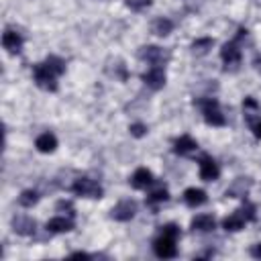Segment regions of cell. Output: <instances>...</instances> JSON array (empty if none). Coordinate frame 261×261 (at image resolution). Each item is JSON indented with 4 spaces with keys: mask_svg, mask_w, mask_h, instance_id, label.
Masks as SVG:
<instances>
[{
    "mask_svg": "<svg viewBox=\"0 0 261 261\" xmlns=\"http://www.w3.org/2000/svg\"><path fill=\"white\" fill-rule=\"evenodd\" d=\"M255 69H257V71L261 73V57H259V55L255 57Z\"/></svg>",
    "mask_w": 261,
    "mask_h": 261,
    "instance_id": "obj_32",
    "label": "cell"
},
{
    "mask_svg": "<svg viewBox=\"0 0 261 261\" xmlns=\"http://www.w3.org/2000/svg\"><path fill=\"white\" fill-rule=\"evenodd\" d=\"M128 130H130V135H133V137H137V139L147 135V126H145V124H141V122L130 124V128H128Z\"/></svg>",
    "mask_w": 261,
    "mask_h": 261,
    "instance_id": "obj_26",
    "label": "cell"
},
{
    "mask_svg": "<svg viewBox=\"0 0 261 261\" xmlns=\"http://www.w3.org/2000/svg\"><path fill=\"white\" fill-rule=\"evenodd\" d=\"M249 126H251V130H253V135L261 139V118H259V120H253V118H249Z\"/></svg>",
    "mask_w": 261,
    "mask_h": 261,
    "instance_id": "obj_27",
    "label": "cell"
},
{
    "mask_svg": "<svg viewBox=\"0 0 261 261\" xmlns=\"http://www.w3.org/2000/svg\"><path fill=\"white\" fill-rule=\"evenodd\" d=\"M194 104L200 106V110L204 114V120L208 124H212V126H224L226 124V118L220 112L216 98H198V100H194Z\"/></svg>",
    "mask_w": 261,
    "mask_h": 261,
    "instance_id": "obj_3",
    "label": "cell"
},
{
    "mask_svg": "<svg viewBox=\"0 0 261 261\" xmlns=\"http://www.w3.org/2000/svg\"><path fill=\"white\" fill-rule=\"evenodd\" d=\"M63 71H65V61L57 55H49L43 63H37L33 67L35 84L47 92H55L57 90V75H61Z\"/></svg>",
    "mask_w": 261,
    "mask_h": 261,
    "instance_id": "obj_1",
    "label": "cell"
},
{
    "mask_svg": "<svg viewBox=\"0 0 261 261\" xmlns=\"http://www.w3.org/2000/svg\"><path fill=\"white\" fill-rule=\"evenodd\" d=\"M141 80H143L151 90H161V88L165 86V71H163V67L153 65L151 69H147V71L141 75Z\"/></svg>",
    "mask_w": 261,
    "mask_h": 261,
    "instance_id": "obj_7",
    "label": "cell"
},
{
    "mask_svg": "<svg viewBox=\"0 0 261 261\" xmlns=\"http://www.w3.org/2000/svg\"><path fill=\"white\" fill-rule=\"evenodd\" d=\"M177 239H179V228H177L175 224H165V226H161L159 237L153 241V251H155V255L161 257V259H171V257H175V255H177V247H175Z\"/></svg>",
    "mask_w": 261,
    "mask_h": 261,
    "instance_id": "obj_2",
    "label": "cell"
},
{
    "mask_svg": "<svg viewBox=\"0 0 261 261\" xmlns=\"http://www.w3.org/2000/svg\"><path fill=\"white\" fill-rule=\"evenodd\" d=\"M126 6L130 8V10H143V8H147V6H151V0H126Z\"/></svg>",
    "mask_w": 261,
    "mask_h": 261,
    "instance_id": "obj_24",
    "label": "cell"
},
{
    "mask_svg": "<svg viewBox=\"0 0 261 261\" xmlns=\"http://www.w3.org/2000/svg\"><path fill=\"white\" fill-rule=\"evenodd\" d=\"M212 39H208V37H204V39H196L194 43H192V51L194 53H206L210 47H212Z\"/></svg>",
    "mask_w": 261,
    "mask_h": 261,
    "instance_id": "obj_22",
    "label": "cell"
},
{
    "mask_svg": "<svg viewBox=\"0 0 261 261\" xmlns=\"http://www.w3.org/2000/svg\"><path fill=\"white\" fill-rule=\"evenodd\" d=\"M206 200H208V198H206V192L200 190V188H188V190L184 192V202H186L188 206H192V208L202 206Z\"/></svg>",
    "mask_w": 261,
    "mask_h": 261,
    "instance_id": "obj_15",
    "label": "cell"
},
{
    "mask_svg": "<svg viewBox=\"0 0 261 261\" xmlns=\"http://www.w3.org/2000/svg\"><path fill=\"white\" fill-rule=\"evenodd\" d=\"M192 228L194 230H200V232H210V230L216 228V220L210 214H198L192 220Z\"/></svg>",
    "mask_w": 261,
    "mask_h": 261,
    "instance_id": "obj_18",
    "label": "cell"
},
{
    "mask_svg": "<svg viewBox=\"0 0 261 261\" xmlns=\"http://www.w3.org/2000/svg\"><path fill=\"white\" fill-rule=\"evenodd\" d=\"M245 222H247V220H245L239 212H234V214H230V216H226V218L222 220V228L234 232V230H241V228L245 226Z\"/></svg>",
    "mask_w": 261,
    "mask_h": 261,
    "instance_id": "obj_20",
    "label": "cell"
},
{
    "mask_svg": "<svg viewBox=\"0 0 261 261\" xmlns=\"http://www.w3.org/2000/svg\"><path fill=\"white\" fill-rule=\"evenodd\" d=\"M167 198H169L167 190H165V188H161V190H155V192L149 196V202H165Z\"/></svg>",
    "mask_w": 261,
    "mask_h": 261,
    "instance_id": "obj_25",
    "label": "cell"
},
{
    "mask_svg": "<svg viewBox=\"0 0 261 261\" xmlns=\"http://www.w3.org/2000/svg\"><path fill=\"white\" fill-rule=\"evenodd\" d=\"M218 175H220V169L214 163V159L208 155H202L200 157V177L204 181H214V179H218Z\"/></svg>",
    "mask_w": 261,
    "mask_h": 261,
    "instance_id": "obj_8",
    "label": "cell"
},
{
    "mask_svg": "<svg viewBox=\"0 0 261 261\" xmlns=\"http://www.w3.org/2000/svg\"><path fill=\"white\" fill-rule=\"evenodd\" d=\"M57 210H69L73 214V204L69 200H61V202H57Z\"/></svg>",
    "mask_w": 261,
    "mask_h": 261,
    "instance_id": "obj_28",
    "label": "cell"
},
{
    "mask_svg": "<svg viewBox=\"0 0 261 261\" xmlns=\"http://www.w3.org/2000/svg\"><path fill=\"white\" fill-rule=\"evenodd\" d=\"M151 181H153V173L147 167H139L130 177V186L135 190H145L147 186H151Z\"/></svg>",
    "mask_w": 261,
    "mask_h": 261,
    "instance_id": "obj_12",
    "label": "cell"
},
{
    "mask_svg": "<svg viewBox=\"0 0 261 261\" xmlns=\"http://www.w3.org/2000/svg\"><path fill=\"white\" fill-rule=\"evenodd\" d=\"M243 108H253V110H257L259 106H257V102H255L253 98H245V102H243Z\"/></svg>",
    "mask_w": 261,
    "mask_h": 261,
    "instance_id": "obj_29",
    "label": "cell"
},
{
    "mask_svg": "<svg viewBox=\"0 0 261 261\" xmlns=\"http://www.w3.org/2000/svg\"><path fill=\"white\" fill-rule=\"evenodd\" d=\"M35 147H37L41 153H53V151H55V147H57V139H55V135H53V133H43V135H39V137H37Z\"/></svg>",
    "mask_w": 261,
    "mask_h": 261,
    "instance_id": "obj_17",
    "label": "cell"
},
{
    "mask_svg": "<svg viewBox=\"0 0 261 261\" xmlns=\"http://www.w3.org/2000/svg\"><path fill=\"white\" fill-rule=\"evenodd\" d=\"M251 255H253L255 259H261V243H257V245L251 247Z\"/></svg>",
    "mask_w": 261,
    "mask_h": 261,
    "instance_id": "obj_30",
    "label": "cell"
},
{
    "mask_svg": "<svg viewBox=\"0 0 261 261\" xmlns=\"http://www.w3.org/2000/svg\"><path fill=\"white\" fill-rule=\"evenodd\" d=\"M35 228H37V222H35L33 218H29V216H14V218H12V230H14L16 234L29 237V234L35 232Z\"/></svg>",
    "mask_w": 261,
    "mask_h": 261,
    "instance_id": "obj_10",
    "label": "cell"
},
{
    "mask_svg": "<svg viewBox=\"0 0 261 261\" xmlns=\"http://www.w3.org/2000/svg\"><path fill=\"white\" fill-rule=\"evenodd\" d=\"M135 212H137V202H135V200H120V202L112 208L110 216H112L114 220H118V222H126V220H130V218L135 216Z\"/></svg>",
    "mask_w": 261,
    "mask_h": 261,
    "instance_id": "obj_6",
    "label": "cell"
},
{
    "mask_svg": "<svg viewBox=\"0 0 261 261\" xmlns=\"http://www.w3.org/2000/svg\"><path fill=\"white\" fill-rule=\"evenodd\" d=\"M196 149H198V143L190 135H181L179 139L173 141V153H177V155H188Z\"/></svg>",
    "mask_w": 261,
    "mask_h": 261,
    "instance_id": "obj_14",
    "label": "cell"
},
{
    "mask_svg": "<svg viewBox=\"0 0 261 261\" xmlns=\"http://www.w3.org/2000/svg\"><path fill=\"white\" fill-rule=\"evenodd\" d=\"M139 57H141L143 61H149V63H153V65H159L165 55H163V49H161V47L147 45V47H141V49H139Z\"/></svg>",
    "mask_w": 261,
    "mask_h": 261,
    "instance_id": "obj_11",
    "label": "cell"
},
{
    "mask_svg": "<svg viewBox=\"0 0 261 261\" xmlns=\"http://www.w3.org/2000/svg\"><path fill=\"white\" fill-rule=\"evenodd\" d=\"M47 230L49 232H69V230H73V220L65 218V216H55L47 222Z\"/></svg>",
    "mask_w": 261,
    "mask_h": 261,
    "instance_id": "obj_16",
    "label": "cell"
},
{
    "mask_svg": "<svg viewBox=\"0 0 261 261\" xmlns=\"http://www.w3.org/2000/svg\"><path fill=\"white\" fill-rule=\"evenodd\" d=\"M243 37H247V29H239V31H237V37H234L232 41H228V43L222 45L220 57H222L226 69H228V67L234 69V67L241 63V57H243V55H241V49H239V41H241Z\"/></svg>",
    "mask_w": 261,
    "mask_h": 261,
    "instance_id": "obj_4",
    "label": "cell"
},
{
    "mask_svg": "<svg viewBox=\"0 0 261 261\" xmlns=\"http://www.w3.org/2000/svg\"><path fill=\"white\" fill-rule=\"evenodd\" d=\"M253 186V179L251 177H237L230 186H228V190H226V198H243L247 192H249V188Z\"/></svg>",
    "mask_w": 261,
    "mask_h": 261,
    "instance_id": "obj_9",
    "label": "cell"
},
{
    "mask_svg": "<svg viewBox=\"0 0 261 261\" xmlns=\"http://www.w3.org/2000/svg\"><path fill=\"white\" fill-rule=\"evenodd\" d=\"M237 212H239V214H241V216H243V218H245L247 222L255 220V206H253L251 202H247V200L243 202V206H241V208H239Z\"/></svg>",
    "mask_w": 261,
    "mask_h": 261,
    "instance_id": "obj_23",
    "label": "cell"
},
{
    "mask_svg": "<svg viewBox=\"0 0 261 261\" xmlns=\"http://www.w3.org/2000/svg\"><path fill=\"white\" fill-rule=\"evenodd\" d=\"M171 29H173V22H171L169 18H165V16L155 18V20H153V24H151V31H153L155 35H159V37L169 35V33H171Z\"/></svg>",
    "mask_w": 261,
    "mask_h": 261,
    "instance_id": "obj_19",
    "label": "cell"
},
{
    "mask_svg": "<svg viewBox=\"0 0 261 261\" xmlns=\"http://www.w3.org/2000/svg\"><path fill=\"white\" fill-rule=\"evenodd\" d=\"M71 192L75 196H84V198H102V186L94 179H88V177H80L73 181L71 186Z\"/></svg>",
    "mask_w": 261,
    "mask_h": 261,
    "instance_id": "obj_5",
    "label": "cell"
},
{
    "mask_svg": "<svg viewBox=\"0 0 261 261\" xmlns=\"http://www.w3.org/2000/svg\"><path fill=\"white\" fill-rule=\"evenodd\" d=\"M71 257H73V259H90V255L84 253V251H75V253H71Z\"/></svg>",
    "mask_w": 261,
    "mask_h": 261,
    "instance_id": "obj_31",
    "label": "cell"
},
{
    "mask_svg": "<svg viewBox=\"0 0 261 261\" xmlns=\"http://www.w3.org/2000/svg\"><path fill=\"white\" fill-rule=\"evenodd\" d=\"M2 45H4V49L8 51V53H18L20 49H22V37L18 35V33H14V31H6L4 35H2Z\"/></svg>",
    "mask_w": 261,
    "mask_h": 261,
    "instance_id": "obj_13",
    "label": "cell"
},
{
    "mask_svg": "<svg viewBox=\"0 0 261 261\" xmlns=\"http://www.w3.org/2000/svg\"><path fill=\"white\" fill-rule=\"evenodd\" d=\"M37 200H39V194H37L35 190H24V192L18 196V204H20L22 208H31V206H35Z\"/></svg>",
    "mask_w": 261,
    "mask_h": 261,
    "instance_id": "obj_21",
    "label": "cell"
}]
</instances>
